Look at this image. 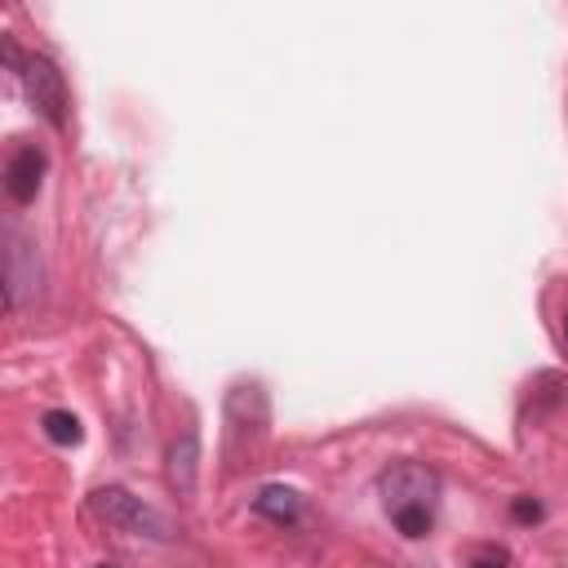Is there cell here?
Returning <instances> with one entry per match:
<instances>
[{"label":"cell","mask_w":568,"mask_h":568,"mask_svg":"<svg viewBox=\"0 0 568 568\" xmlns=\"http://www.w3.org/2000/svg\"><path fill=\"white\" fill-rule=\"evenodd\" d=\"M510 564V555L501 550V546H479L470 559H466V568H506Z\"/></svg>","instance_id":"cell-9"},{"label":"cell","mask_w":568,"mask_h":568,"mask_svg":"<svg viewBox=\"0 0 568 568\" xmlns=\"http://www.w3.org/2000/svg\"><path fill=\"white\" fill-rule=\"evenodd\" d=\"M377 488H382V506L390 524L399 528V537L408 541L430 537L435 506H439V470H430L426 462H395L390 470H382Z\"/></svg>","instance_id":"cell-1"},{"label":"cell","mask_w":568,"mask_h":568,"mask_svg":"<svg viewBox=\"0 0 568 568\" xmlns=\"http://www.w3.org/2000/svg\"><path fill=\"white\" fill-rule=\"evenodd\" d=\"M18 75H22V89H27L31 106H36L53 129H67V80H62V71L53 67V58L31 53V58H22Z\"/></svg>","instance_id":"cell-3"},{"label":"cell","mask_w":568,"mask_h":568,"mask_svg":"<svg viewBox=\"0 0 568 568\" xmlns=\"http://www.w3.org/2000/svg\"><path fill=\"white\" fill-rule=\"evenodd\" d=\"M253 510L266 515V519H275V524H293V519L302 515V497H297L293 488H284V484H266V488L253 497Z\"/></svg>","instance_id":"cell-7"},{"label":"cell","mask_w":568,"mask_h":568,"mask_svg":"<svg viewBox=\"0 0 568 568\" xmlns=\"http://www.w3.org/2000/svg\"><path fill=\"white\" fill-rule=\"evenodd\" d=\"M4 240H9V248H4V262H9L4 266V284H9V306H18L22 293L36 288V266H27V257H36V253L18 231H9Z\"/></svg>","instance_id":"cell-5"},{"label":"cell","mask_w":568,"mask_h":568,"mask_svg":"<svg viewBox=\"0 0 568 568\" xmlns=\"http://www.w3.org/2000/svg\"><path fill=\"white\" fill-rule=\"evenodd\" d=\"M564 346H568V311H564Z\"/></svg>","instance_id":"cell-11"},{"label":"cell","mask_w":568,"mask_h":568,"mask_svg":"<svg viewBox=\"0 0 568 568\" xmlns=\"http://www.w3.org/2000/svg\"><path fill=\"white\" fill-rule=\"evenodd\" d=\"M40 426H44V435L53 439V444H80L84 439V426H80V417L75 413H67V408H49L44 417H40Z\"/></svg>","instance_id":"cell-8"},{"label":"cell","mask_w":568,"mask_h":568,"mask_svg":"<svg viewBox=\"0 0 568 568\" xmlns=\"http://www.w3.org/2000/svg\"><path fill=\"white\" fill-rule=\"evenodd\" d=\"M44 169H49V155L36 146V142H22L9 151V164H4V191L13 204H31L40 182H44Z\"/></svg>","instance_id":"cell-4"},{"label":"cell","mask_w":568,"mask_h":568,"mask_svg":"<svg viewBox=\"0 0 568 568\" xmlns=\"http://www.w3.org/2000/svg\"><path fill=\"white\" fill-rule=\"evenodd\" d=\"M195 470H200V435L186 430V435L169 448V484H173V493L191 497V493H195Z\"/></svg>","instance_id":"cell-6"},{"label":"cell","mask_w":568,"mask_h":568,"mask_svg":"<svg viewBox=\"0 0 568 568\" xmlns=\"http://www.w3.org/2000/svg\"><path fill=\"white\" fill-rule=\"evenodd\" d=\"M515 519H524V524L528 519H541V506L532 497H515Z\"/></svg>","instance_id":"cell-10"},{"label":"cell","mask_w":568,"mask_h":568,"mask_svg":"<svg viewBox=\"0 0 568 568\" xmlns=\"http://www.w3.org/2000/svg\"><path fill=\"white\" fill-rule=\"evenodd\" d=\"M98 568H111V564H98Z\"/></svg>","instance_id":"cell-12"},{"label":"cell","mask_w":568,"mask_h":568,"mask_svg":"<svg viewBox=\"0 0 568 568\" xmlns=\"http://www.w3.org/2000/svg\"><path fill=\"white\" fill-rule=\"evenodd\" d=\"M93 510H98L111 528L146 532V537H155V541H169V537H173V524H169L155 506H146L142 497H133V493H124V488H115V484L93 493Z\"/></svg>","instance_id":"cell-2"}]
</instances>
